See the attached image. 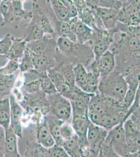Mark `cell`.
<instances>
[{
  "label": "cell",
  "mask_w": 140,
  "mask_h": 157,
  "mask_svg": "<svg viewBox=\"0 0 140 157\" xmlns=\"http://www.w3.org/2000/svg\"><path fill=\"white\" fill-rule=\"evenodd\" d=\"M128 112L123 103L98 93L91 97L88 115L93 123L109 131L126 121Z\"/></svg>",
  "instance_id": "cell-1"
},
{
  "label": "cell",
  "mask_w": 140,
  "mask_h": 157,
  "mask_svg": "<svg viewBox=\"0 0 140 157\" xmlns=\"http://www.w3.org/2000/svg\"><path fill=\"white\" fill-rule=\"evenodd\" d=\"M128 88L124 76L115 69L107 77L100 78L98 91L105 97L123 103Z\"/></svg>",
  "instance_id": "cell-2"
},
{
  "label": "cell",
  "mask_w": 140,
  "mask_h": 157,
  "mask_svg": "<svg viewBox=\"0 0 140 157\" xmlns=\"http://www.w3.org/2000/svg\"><path fill=\"white\" fill-rule=\"evenodd\" d=\"M50 113L64 122L71 123L72 119V109L69 99L60 93L48 95Z\"/></svg>",
  "instance_id": "cell-3"
},
{
  "label": "cell",
  "mask_w": 140,
  "mask_h": 157,
  "mask_svg": "<svg viewBox=\"0 0 140 157\" xmlns=\"http://www.w3.org/2000/svg\"><path fill=\"white\" fill-rule=\"evenodd\" d=\"M126 140L123 122L108 131L104 143L111 147L117 155L123 157L126 153Z\"/></svg>",
  "instance_id": "cell-4"
},
{
  "label": "cell",
  "mask_w": 140,
  "mask_h": 157,
  "mask_svg": "<svg viewBox=\"0 0 140 157\" xmlns=\"http://www.w3.org/2000/svg\"><path fill=\"white\" fill-rule=\"evenodd\" d=\"M92 95L75 87L70 100L72 109V117L89 116V104Z\"/></svg>",
  "instance_id": "cell-5"
},
{
  "label": "cell",
  "mask_w": 140,
  "mask_h": 157,
  "mask_svg": "<svg viewBox=\"0 0 140 157\" xmlns=\"http://www.w3.org/2000/svg\"><path fill=\"white\" fill-rule=\"evenodd\" d=\"M108 133L106 129L91 121L87 130V138L89 149L95 155H97L101 150Z\"/></svg>",
  "instance_id": "cell-6"
},
{
  "label": "cell",
  "mask_w": 140,
  "mask_h": 157,
  "mask_svg": "<svg viewBox=\"0 0 140 157\" xmlns=\"http://www.w3.org/2000/svg\"><path fill=\"white\" fill-rule=\"evenodd\" d=\"M89 6L92 7L96 14L99 16L106 29L109 30H116L118 24V15L119 10L100 7L91 3L89 1H86Z\"/></svg>",
  "instance_id": "cell-7"
},
{
  "label": "cell",
  "mask_w": 140,
  "mask_h": 157,
  "mask_svg": "<svg viewBox=\"0 0 140 157\" xmlns=\"http://www.w3.org/2000/svg\"><path fill=\"white\" fill-rule=\"evenodd\" d=\"M9 101L11 105V122L9 128L18 137L23 138L22 116L23 110L13 95L10 94Z\"/></svg>",
  "instance_id": "cell-8"
},
{
  "label": "cell",
  "mask_w": 140,
  "mask_h": 157,
  "mask_svg": "<svg viewBox=\"0 0 140 157\" xmlns=\"http://www.w3.org/2000/svg\"><path fill=\"white\" fill-rule=\"evenodd\" d=\"M47 72L59 93L70 100L72 97L74 89L71 88L66 82L62 73L55 69H49ZM76 87V86H75Z\"/></svg>",
  "instance_id": "cell-9"
},
{
  "label": "cell",
  "mask_w": 140,
  "mask_h": 157,
  "mask_svg": "<svg viewBox=\"0 0 140 157\" xmlns=\"http://www.w3.org/2000/svg\"><path fill=\"white\" fill-rule=\"evenodd\" d=\"M95 59L100 73V78L107 77L115 69V55L111 50H107L99 57Z\"/></svg>",
  "instance_id": "cell-10"
},
{
  "label": "cell",
  "mask_w": 140,
  "mask_h": 157,
  "mask_svg": "<svg viewBox=\"0 0 140 157\" xmlns=\"http://www.w3.org/2000/svg\"><path fill=\"white\" fill-rule=\"evenodd\" d=\"M36 138L37 143L47 149L51 148L55 145V140L50 132L45 120L37 126Z\"/></svg>",
  "instance_id": "cell-11"
},
{
  "label": "cell",
  "mask_w": 140,
  "mask_h": 157,
  "mask_svg": "<svg viewBox=\"0 0 140 157\" xmlns=\"http://www.w3.org/2000/svg\"><path fill=\"white\" fill-rule=\"evenodd\" d=\"M44 120L55 140V145L62 147L64 141L61 137L60 129L64 121L59 120L50 113L45 116Z\"/></svg>",
  "instance_id": "cell-12"
},
{
  "label": "cell",
  "mask_w": 140,
  "mask_h": 157,
  "mask_svg": "<svg viewBox=\"0 0 140 157\" xmlns=\"http://www.w3.org/2000/svg\"><path fill=\"white\" fill-rule=\"evenodd\" d=\"M94 30L78 19L75 30L77 43L90 47V44L94 36Z\"/></svg>",
  "instance_id": "cell-13"
},
{
  "label": "cell",
  "mask_w": 140,
  "mask_h": 157,
  "mask_svg": "<svg viewBox=\"0 0 140 157\" xmlns=\"http://www.w3.org/2000/svg\"><path fill=\"white\" fill-rule=\"evenodd\" d=\"M6 131L4 157H21L17 146V136L11 128Z\"/></svg>",
  "instance_id": "cell-14"
},
{
  "label": "cell",
  "mask_w": 140,
  "mask_h": 157,
  "mask_svg": "<svg viewBox=\"0 0 140 157\" xmlns=\"http://www.w3.org/2000/svg\"><path fill=\"white\" fill-rule=\"evenodd\" d=\"M11 122V105L9 97L0 98V126L6 130Z\"/></svg>",
  "instance_id": "cell-15"
},
{
  "label": "cell",
  "mask_w": 140,
  "mask_h": 157,
  "mask_svg": "<svg viewBox=\"0 0 140 157\" xmlns=\"http://www.w3.org/2000/svg\"><path fill=\"white\" fill-rule=\"evenodd\" d=\"M91 121L89 116L72 117L71 124L79 138L87 137V130Z\"/></svg>",
  "instance_id": "cell-16"
},
{
  "label": "cell",
  "mask_w": 140,
  "mask_h": 157,
  "mask_svg": "<svg viewBox=\"0 0 140 157\" xmlns=\"http://www.w3.org/2000/svg\"><path fill=\"white\" fill-rule=\"evenodd\" d=\"M23 157H49L48 149L37 142L26 141V150Z\"/></svg>",
  "instance_id": "cell-17"
},
{
  "label": "cell",
  "mask_w": 140,
  "mask_h": 157,
  "mask_svg": "<svg viewBox=\"0 0 140 157\" xmlns=\"http://www.w3.org/2000/svg\"><path fill=\"white\" fill-rule=\"evenodd\" d=\"M27 42L25 39H14L12 45L7 54L9 60H19L23 57L26 49Z\"/></svg>",
  "instance_id": "cell-18"
},
{
  "label": "cell",
  "mask_w": 140,
  "mask_h": 157,
  "mask_svg": "<svg viewBox=\"0 0 140 157\" xmlns=\"http://www.w3.org/2000/svg\"><path fill=\"white\" fill-rule=\"evenodd\" d=\"M75 84L79 89L83 90L87 82L88 72L84 64L78 63L73 67Z\"/></svg>",
  "instance_id": "cell-19"
},
{
  "label": "cell",
  "mask_w": 140,
  "mask_h": 157,
  "mask_svg": "<svg viewBox=\"0 0 140 157\" xmlns=\"http://www.w3.org/2000/svg\"><path fill=\"white\" fill-rule=\"evenodd\" d=\"M62 147L70 157H82L83 151L80 147L78 136L76 134L71 139L64 141Z\"/></svg>",
  "instance_id": "cell-20"
},
{
  "label": "cell",
  "mask_w": 140,
  "mask_h": 157,
  "mask_svg": "<svg viewBox=\"0 0 140 157\" xmlns=\"http://www.w3.org/2000/svg\"><path fill=\"white\" fill-rule=\"evenodd\" d=\"M50 4L57 20L65 22L69 21L71 19L69 12L62 1H50Z\"/></svg>",
  "instance_id": "cell-21"
},
{
  "label": "cell",
  "mask_w": 140,
  "mask_h": 157,
  "mask_svg": "<svg viewBox=\"0 0 140 157\" xmlns=\"http://www.w3.org/2000/svg\"><path fill=\"white\" fill-rule=\"evenodd\" d=\"M128 88L123 101V105L129 111L134 102L138 89V82L133 80L127 81Z\"/></svg>",
  "instance_id": "cell-22"
},
{
  "label": "cell",
  "mask_w": 140,
  "mask_h": 157,
  "mask_svg": "<svg viewBox=\"0 0 140 157\" xmlns=\"http://www.w3.org/2000/svg\"><path fill=\"white\" fill-rule=\"evenodd\" d=\"M32 21L43 30L44 33L52 34L54 33V29L49 20L40 11H35Z\"/></svg>",
  "instance_id": "cell-23"
},
{
  "label": "cell",
  "mask_w": 140,
  "mask_h": 157,
  "mask_svg": "<svg viewBox=\"0 0 140 157\" xmlns=\"http://www.w3.org/2000/svg\"><path fill=\"white\" fill-rule=\"evenodd\" d=\"M39 81L41 90L47 94L52 95L58 93L46 71L41 72L39 76Z\"/></svg>",
  "instance_id": "cell-24"
},
{
  "label": "cell",
  "mask_w": 140,
  "mask_h": 157,
  "mask_svg": "<svg viewBox=\"0 0 140 157\" xmlns=\"http://www.w3.org/2000/svg\"><path fill=\"white\" fill-rule=\"evenodd\" d=\"M55 28L59 37L67 38L71 41L77 43L76 35L71 31L68 22L58 21L55 22Z\"/></svg>",
  "instance_id": "cell-25"
},
{
  "label": "cell",
  "mask_w": 140,
  "mask_h": 157,
  "mask_svg": "<svg viewBox=\"0 0 140 157\" xmlns=\"http://www.w3.org/2000/svg\"><path fill=\"white\" fill-rule=\"evenodd\" d=\"M140 149V132L126 136V153L124 157L128 154L133 153Z\"/></svg>",
  "instance_id": "cell-26"
},
{
  "label": "cell",
  "mask_w": 140,
  "mask_h": 157,
  "mask_svg": "<svg viewBox=\"0 0 140 157\" xmlns=\"http://www.w3.org/2000/svg\"><path fill=\"white\" fill-rule=\"evenodd\" d=\"M48 40L43 37L41 39L30 41L27 44L26 48L29 52L34 55H41L44 54L48 45Z\"/></svg>",
  "instance_id": "cell-27"
},
{
  "label": "cell",
  "mask_w": 140,
  "mask_h": 157,
  "mask_svg": "<svg viewBox=\"0 0 140 157\" xmlns=\"http://www.w3.org/2000/svg\"><path fill=\"white\" fill-rule=\"evenodd\" d=\"M44 32L43 30L34 21H32V23L29 25L26 36L24 39L27 43L36 41L41 39L44 37Z\"/></svg>",
  "instance_id": "cell-28"
},
{
  "label": "cell",
  "mask_w": 140,
  "mask_h": 157,
  "mask_svg": "<svg viewBox=\"0 0 140 157\" xmlns=\"http://www.w3.org/2000/svg\"><path fill=\"white\" fill-rule=\"evenodd\" d=\"M14 75H4L0 74V93L4 94H9L14 84Z\"/></svg>",
  "instance_id": "cell-29"
},
{
  "label": "cell",
  "mask_w": 140,
  "mask_h": 157,
  "mask_svg": "<svg viewBox=\"0 0 140 157\" xmlns=\"http://www.w3.org/2000/svg\"><path fill=\"white\" fill-rule=\"evenodd\" d=\"M0 12L6 22H10L16 18L13 12L12 1H2L0 4Z\"/></svg>",
  "instance_id": "cell-30"
},
{
  "label": "cell",
  "mask_w": 140,
  "mask_h": 157,
  "mask_svg": "<svg viewBox=\"0 0 140 157\" xmlns=\"http://www.w3.org/2000/svg\"><path fill=\"white\" fill-rule=\"evenodd\" d=\"M31 54L32 55L34 69L41 71V72H43L42 70L45 69L48 66V64H49V58L48 56L45 54L34 55L31 53Z\"/></svg>",
  "instance_id": "cell-31"
},
{
  "label": "cell",
  "mask_w": 140,
  "mask_h": 157,
  "mask_svg": "<svg viewBox=\"0 0 140 157\" xmlns=\"http://www.w3.org/2000/svg\"><path fill=\"white\" fill-rule=\"evenodd\" d=\"M74 42L70 40L67 38L59 37L57 39L58 48L61 52L68 56L74 44Z\"/></svg>",
  "instance_id": "cell-32"
},
{
  "label": "cell",
  "mask_w": 140,
  "mask_h": 157,
  "mask_svg": "<svg viewBox=\"0 0 140 157\" xmlns=\"http://www.w3.org/2000/svg\"><path fill=\"white\" fill-rule=\"evenodd\" d=\"M20 69L21 71L23 72L27 71L34 69L32 55L27 48L21 63H20Z\"/></svg>",
  "instance_id": "cell-33"
},
{
  "label": "cell",
  "mask_w": 140,
  "mask_h": 157,
  "mask_svg": "<svg viewBox=\"0 0 140 157\" xmlns=\"http://www.w3.org/2000/svg\"><path fill=\"white\" fill-rule=\"evenodd\" d=\"M20 68L19 61L9 60L3 68L0 69V74L4 75H12Z\"/></svg>",
  "instance_id": "cell-34"
},
{
  "label": "cell",
  "mask_w": 140,
  "mask_h": 157,
  "mask_svg": "<svg viewBox=\"0 0 140 157\" xmlns=\"http://www.w3.org/2000/svg\"><path fill=\"white\" fill-rule=\"evenodd\" d=\"M76 134L72 125L70 123L64 122L60 129V135L63 141L67 140L73 137Z\"/></svg>",
  "instance_id": "cell-35"
},
{
  "label": "cell",
  "mask_w": 140,
  "mask_h": 157,
  "mask_svg": "<svg viewBox=\"0 0 140 157\" xmlns=\"http://www.w3.org/2000/svg\"><path fill=\"white\" fill-rule=\"evenodd\" d=\"M12 36L7 34L2 40L0 41V54L7 56L13 43Z\"/></svg>",
  "instance_id": "cell-36"
},
{
  "label": "cell",
  "mask_w": 140,
  "mask_h": 157,
  "mask_svg": "<svg viewBox=\"0 0 140 157\" xmlns=\"http://www.w3.org/2000/svg\"><path fill=\"white\" fill-rule=\"evenodd\" d=\"M123 128H124L126 136L140 132L136 124L135 123L134 121H133V120H131L129 117L128 118L123 122Z\"/></svg>",
  "instance_id": "cell-37"
},
{
  "label": "cell",
  "mask_w": 140,
  "mask_h": 157,
  "mask_svg": "<svg viewBox=\"0 0 140 157\" xmlns=\"http://www.w3.org/2000/svg\"><path fill=\"white\" fill-rule=\"evenodd\" d=\"M49 157H70L62 147L55 145L48 149Z\"/></svg>",
  "instance_id": "cell-38"
},
{
  "label": "cell",
  "mask_w": 140,
  "mask_h": 157,
  "mask_svg": "<svg viewBox=\"0 0 140 157\" xmlns=\"http://www.w3.org/2000/svg\"><path fill=\"white\" fill-rule=\"evenodd\" d=\"M62 1L69 10L71 19L78 16V10L77 9L73 1Z\"/></svg>",
  "instance_id": "cell-39"
},
{
  "label": "cell",
  "mask_w": 140,
  "mask_h": 157,
  "mask_svg": "<svg viewBox=\"0 0 140 157\" xmlns=\"http://www.w3.org/2000/svg\"><path fill=\"white\" fill-rule=\"evenodd\" d=\"M12 6L13 12L15 17L23 14L25 12L23 8L22 3L20 1H12Z\"/></svg>",
  "instance_id": "cell-40"
},
{
  "label": "cell",
  "mask_w": 140,
  "mask_h": 157,
  "mask_svg": "<svg viewBox=\"0 0 140 157\" xmlns=\"http://www.w3.org/2000/svg\"><path fill=\"white\" fill-rule=\"evenodd\" d=\"M6 131L0 126V157H4Z\"/></svg>",
  "instance_id": "cell-41"
},
{
  "label": "cell",
  "mask_w": 140,
  "mask_h": 157,
  "mask_svg": "<svg viewBox=\"0 0 140 157\" xmlns=\"http://www.w3.org/2000/svg\"><path fill=\"white\" fill-rule=\"evenodd\" d=\"M129 117L134 121L140 132V106L130 115Z\"/></svg>",
  "instance_id": "cell-42"
},
{
  "label": "cell",
  "mask_w": 140,
  "mask_h": 157,
  "mask_svg": "<svg viewBox=\"0 0 140 157\" xmlns=\"http://www.w3.org/2000/svg\"><path fill=\"white\" fill-rule=\"evenodd\" d=\"M128 31L134 35L140 43V24L135 26H128Z\"/></svg>",
  "instance_id": "cell-43"
},
{
  "label": "cell",
  "mask_w": 140,
  "mask_h": 157,
  "mask_svg": "<svg viewBox=\"0 0 140 157\" xmlns=\"http://www.w3.org/2000/svg\"><path fill=\"white\" fill-rule=\"evenodd\" d=\"M9 60L7 56L3 55L0 54V69L3 68L7 64Z\"/></svg>",
  "instance_id": "cell-44"
},
{
  "label": "cell",
  "mask_w": 140,
  "mask_h": 157,
  "mask_svg": "<svg viewBox=\"0 0 140 157\" xmlns=\"http://www.w3.org/2000/svg\"><path fill=\"white\" fill-rule=\"evenodd\" d=\"M96 155H95L91 151L90 149H87L83 151L82 157H95Z\"/></svg>",
  "instance_id": "cell-45"
},
{
  "label": "cell",
  "mask_w": 140,
  "mask_h": 157,
  "mask_svg": "<svg viewBox=\"0 0 140 157\" xmlns=\"http://www.w3.org/2000/svg\"><path fill=\"white\" fill-rule=\"evenodd\" d=\"M125 157H140V149L133 153L128 154Z\"/></svg>",
  "instance_id": "cell-46"
},
{
  "label": "cell",
  "mask_w": 140,
  "mask_h": 157,
  "mask_svg": "<svg viewBox=\"0 0 140 157\" xmlns=\"http://www.w3.org/2000/svg\"><path fill=\"white\" fill-rule=\"evenodd\" d=\"M107 157H121L119 155H117V154H115L114 151H112L108 155H107Z\"/></svg>",
  "instance_id": "cell-47"
},
{
  "label": "cell",
  "mask_w": 140,
  "mask_h": 157,
  "mask_svg": "<svg viewBox=\"0 0 140 157\" xmlns=\"http://www.w3.org/2000/svg\"><path fill=\"white\" fill-rule=\"evenodd\" d=\"M95 157H107L105 155V154L103 153V152L101 151H100L98 152V154L97 155L95 156Z\"/></svg>",
  "instance_id": "cell-48"
}]
</instances>
